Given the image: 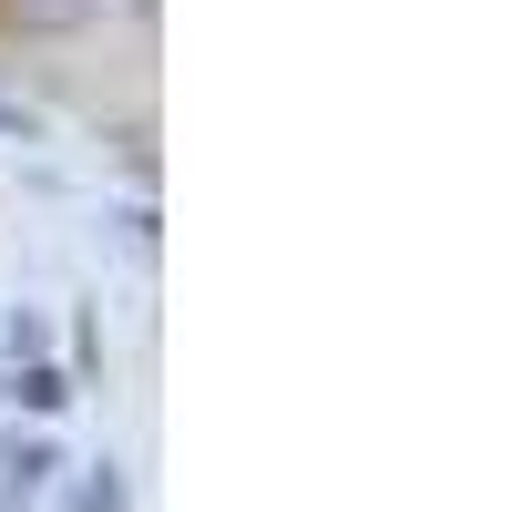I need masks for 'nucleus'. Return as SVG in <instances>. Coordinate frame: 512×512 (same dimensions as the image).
<instances>
[]
</instances>
